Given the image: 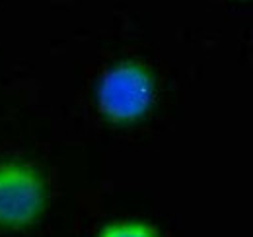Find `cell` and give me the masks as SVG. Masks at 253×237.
<instances>
[{
  "mask_svg": "<svg viewBox=\"0 0 253 237\" xmlns=\"http://www.w3.org/2000/svg\"><path fill=\"white\" fill-rule=\"evenodd\" d=\"M99 237H160L156 228L144 222H117L107 226Z\"/></svg>",
  "mask_w": 253,
  "mask_h": 237,
  "instance_id": "3",
  "label": "cell"
},
{
  "mask_svg": "<svg viewBox=\"0 0 253 237\" xmlns=\"http://www.w3.org/2000/svg\"><path fill=\"white\" fill-rule=\"evenodd\" d=\"M47 200L41 175L22 163H0V228L22 230L41 216Z\"/></svg>",
  "mask_w": 253,
  "mask_h": 237,
  "instance_id": "1",
  "label": "cell"
},
{
  "mask_svg": "<svg viewBox=\"0 0 253 237\" xmlns=\"http://www.w3.org/2000/svg\"><path fill=\"white\" fill-rule=\"evenodd\" d=\"M101 111L113 120L140 117L152 101V78L138 64H119L109 70L97 91Z\"/></svg>",
  "mask_w": 253,
  "mask_h": 237,
  "instance_id": "2",
  "label": "cell"
}]
</instances>
